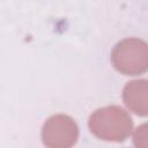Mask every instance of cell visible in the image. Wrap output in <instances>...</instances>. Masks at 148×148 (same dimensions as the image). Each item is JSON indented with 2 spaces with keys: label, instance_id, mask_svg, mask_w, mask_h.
Listing matches in <instances>:
<instances>
[{
  "label": "cell",
  "instance_id": "cell-1",
  "mask_svg": "<svg viewBox=\"0 0 148 148\" xmlns=\"http://www.w3.org/2000/svg\"><path fill=\"white\" fill-rule=\"evenodd\" d=\"M90 132L104 141L123 142L133 131L130 113L119 105H108L94 111L88 120Z\"/></svg>",
  "mask_w": 148,
  "mask_h": 148
},
{
  "label": "cell",
  "instance_id": "cell-2",
  "mask_svg": "<svg viewBox=\"0 0 148 148\" xmlns=\"http://www.w3.org/2000/svg\"><path fill=\"white\" fill-rule=\"evenodd\" d=\"M113 67L124 75H140L148 71V43L135 37L118 42L111 51Z\"/></svg>",
  "mask_w": 148,
  "mask_h": 148
},
{
  "label": "cell",
  "instance_id": "cell-3",
  "mask_svg": "<svg viewBox=\"0 0 148 148\" xmlns=\"http://www.w3.org/2000/svg\"><path fill=\"white\" fill-rule=\"evenodd\" d=\"M77 139V124L64 113L51 116L42 127V141L46 148H72Z\"/></svg>",
  "mask_w": 148,
  "mask_h": 148
},
{
  "label": "cell",
  "instance_id": "cell-4",
  "mask_svg": "<svg viewBox=\"0 0 148 148\" xmlns=\"http://www.w3.org/2000/svg\"><path fill=\"white\" fill-rule=\"evenodd\" d=\"M123 102L130 111L140 117H148V80L130 81L123 89Z\"/></svg>",
  "mask_w": 148,
  "mask_h": 148
},
{
  "label": "cell",
  "instance_id": "cell-5",
  "mask_svg": "<svg viewBox=\"0 0 148 148\" xmlns=\"http://www.w3.org/2000/svg\"><path fill=\"white\" fill-rule=\"evenodd\" d=\"M134 148H148V123L141 124L133 133Z\"/></svg>",
  "mask_w": 148,
  "mask_h": 148
}]
</instances>
